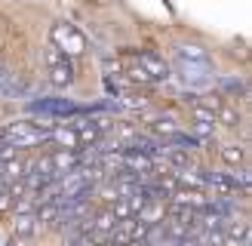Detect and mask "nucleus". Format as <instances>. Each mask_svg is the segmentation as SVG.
Here are the masks:
<instances>
[{
	"instance_id": "20",
	"label": "nucleus",
	"mask_w": 252,
	"mask_h": 246,
	"mask_svg": "<svg viewBox=\"0 0 252 246\" xmlns=\"http://www.w3.org/2000/svg\"><path fill=\"white\" fill-rule=\"evenodd\" d=\"M12 206V194H9V184L6 182H0V213L3 209H9Z\"/></svg>"
},
{
	"instance_id": "6",
	"label": "nucleus",
	"mask_w": 252,
	"mask_h": 246,
	"mask_svg": "<svg viewBox=\"0 0 252 246\" xmlns=\"http://www.w3.org/2000/svg\"><path fill=\"white\" fill-rule=\"evenodd\" d=\"M135 65L142 68L151 80H166V77H169V62H163V56L151 53V49H142V53H138V62H135Z\"/></svg>"
},
{
	"instance_id": "26",
	"label": "nucleus",
	"mask_w": 252,
	"mask_h": 246,
	"mask_svg": "<svg viewBox=\"0 0 252 246\" xmlns=\"http://www.w3.org/2000/svg\"><path fill=\"white\" fill-rule=\"evenodd\" d=\"M126 246H151V243H148V240L142 237V240H129V243H126Z\"/></svg>"
},
{
	"instance_id": "15",
	"label": "nucleus",
	"mask_w": 252,
	"mask_h": 246,
	"mask_svg": "<svg viewBox=\"0 0 252 246\" xmlns=\"http://www.w3.org/2000/svg\"><path fill=\"white\" fill-rule=\"evenodd\" d=\"M59 213H62V206L53 200V203H40V206H37L34 209V215H37V221H40V228L43 225H56V221H59Z\"/></svg>"
},
{
	"instance_id": "1",
	"label": "nucleus",
	"mask_w": 252,
	"mask_h": 246,
	"mask_svg": "<svg viewBox=\"0 0 252 246\" xmlns=\"http://www.w3.org/2000/svg\"><path fill=\"white\" fill-rule=\"evenodd\" d=\"M56 123H34V120H19L12 123V126L3 132V142L12 145L19 151V148H34L49 139V132H53Z\"/></svg>"
},
{
	"instance_id": "27",
	"label": "nucleus",
	"mask_w": 252,
	"mask_h": 246,
	"mask_svg": "<svg viewBox=\"0 0 252 246\" xmlns=\"http://www.w3.org/2000/svg\"><path fill=\"white\" fill-rule=\"evenodd\" d=\"M6 74H9V71H6L3 65H0V80H3V77H6Z\"/></svg>"
},
{
	"instance_id": "8",
	"label": "nucleus",
	"mask_w": 252,
	"mask_h": 246,
	"mask_svg": "<svg viewBox=\"0 0 252 246\" xmlns=\"http://www.w3.org/2000/svg\"><path fill=\"white\" fill-rule=\"evenodd\" d=\"M49 139H53L56 145H62V151H80V139L77 132H74L71 126H53V132H49Z\"/></svg>"
},
{
	"instance_id": "22",
	"label": "nucleus",
	"mask_w": 252,
	"mask_h": 246,
	"mask_svg": "<svg viewBox=\"0 0 252 246\" xmlns=\"http://www.w3.org/2000/svg\"><path fill=\"white\" fill-rule=\"evenodd\" d=\"M129 80H142V83H148L151 77H148V74L138 68V65H132V68H129Z\"/></svg>"
},
{
	"instance_id": "12",
	"label": "nucleus",
	"mask_w": 252,
	"mask_h": 246,
	"mask_svg": "<svg viewBox=\"0 0 252 246\" xmlns=\"http://www.w3.org/2000/svg\"><path fill=\"white\" fill-rule=\"evenodd\" d=\"M172 179L182 184V188H191V191H200V188H206V179L200 176L197 169H179V172H172Z\"/></svg>"
},
{
	"instance_id": "4",
	"label": "nucleus",
	"mask_w": 252,
	"mask_h": 246,
	"mask_svg": "<svg viewBox=\"0 0 252 246\" xmlns=\"http://www.w3.org/2000/svg\"><path fill=\"white\" fill-rule=\"evenodd\" d=\"M46 68H49V83L59 86V90H65V86L74 83V65L65 53H59L56 46L46 49Z\"/></svg>"
},
{
	"instance_id": "18",
	"label": "nucleus",
	"mask_w": 252,
	"mask_h": 246,
	"mask_svg": "<svg viewBox=\"0 0 252 246\" xmlns=\"http://www.w3.org/2000/svg\"><path fill=\"white\" fill-rule=\"evenodd\" d=\"M111 105H114V108H126V111H142L148 102H145L142 95H120L117 102H111Z\"/></svg>"
},
{
	"instance_id": "5",
	"label": "nucleus",
	"mask_w": 252,
	"mask_h": 246,
	"mask_svg": "<svg viewBox=\"0 0 252 246\" xmlns=\"http://www.w3.org/2000/svg\"><path fill=\"white\" fill-rule=\"evenodd\" d=\"M175 74L182 77L185 86H194V90H206V86L212 83V74H216V68L212 65H194V62H175Z\"/></svg>"
},
{
	"instance_id": "24",
	"label": "nucleus",
	"mask_w": 252,
	"mask_h": 246,
	"mask_svg": "<svg viewBox=\"0 0 252 246\" xmlns=\"http://www.w3.org/2000/svg\"><path fill=\"white\" fill-rule=\"evenodd\" d=\"M6 246H31V240H22V237H16V240H9Z\"/></svg>"
},
{
	"instance_id": "23",
	"label": "nucleus",
	"mask_w": 252,
	"mask_h": 246,
	"mask_svg": "<svg viewBox=\"0 0 252 246\" xmlns=\"http://www.w3.org/2000/svg\"><path fill=\"white\" fill-rule=\"evenodd\" d=\"M221 86H224L228 92H243V83H240V80H234V77H231V80H221Z\"/></svg>"
},
{
	"instance_id": "16",
	"label": "nucleus",
	"mask_w": 252,
	"mask_h": 246,
	"mask_svg": "<svg viewBox=\"0 0 252 246\" xmlns=\"http://www.w3.org/2000/svg\"><path fill=\"white\" fill-rule=\"evenodd\" d=\"M0 92H6V95H28L31 86L25 83V80H16L12 74H6V77L0 80Z\"/></svg>"
},
{
	"instance_id": "10",
	"label": "nucleus",
	"mask_w": 252,
	"mask_h": 246,
	"mask_svg": "<svg viewBox=\"0 0 252 246\" xmlns=\"http://www.w3.org/2000/svg\"><path fill=\"white\" fill-rule=\"evenodd\" d=\"M135 218H142V221H145V225H151V228H154V225H160V221H163V218H166V203H157V200H148V203L142 206V213H138Z\"/></svg>"
},
{
	"instance_id": "21",
	"label": "nucleus",
	"mask_w": 252,
	"mask_h": 246,
	"mask_svg": "<svg viewBox=\"0 0 252 246\" xmlns=\"http://www.w3.org/2000/svg\"><path fill=\"white\" fill-rule=\"evenodd\" d=\"M68 246H98V243L90 237V234H80V237H71V240H68Z\"/></svg>"
},
{
	"instance_id": "3",
	"label": "nucleus",
	"mask_w": 252,
	"mask_h": 246,
	"mask_svg": "<svg viewBox=\"0 0 252 246\" xmlns=\"http://www.w3.org/2000/svg\"><path fill=\"white\" fill-rule=\"evenodd\" d=\"M28 108L34 111V114H40L46 120H53V117H77L80 114V108L71 102V98H56V95H49V98H31Z\"/></svg>"
},
{
	"instance_id": "19",
	"label": "nucleus",
	"mask_w": 252,
	"mask_h": 246,
	"mask_svg": "<svg viewBox=\"0 0 252 246\" xmlns=\"http://www.w3.org/2000/svg\"><path fill=\"white\" fill-rule=\"evenodd\" d=\"M154 132H157V135H172V132H179V123H175L172 117H160V120L154 123Z\"/></svg>"
},
{
	"instance_id": "14",
	"label": "nucleus",
	"mask_w": 252,
	"mask_h": 246,
	"mask_svg": "<svg viewBox=\"0 0 252 246\" xmlns=\"http://www.w3.org/2000/svg\"><path fill=\"white\" fill-rule=\"evenodd\" d=\"M216 123H221V126H240V111H237L231 102H221L219 111H216Z\"/></svg>"
},
{
	"instance_id": "2",
	"label": "nucleus",
	"mask_w": 252,
	"mask_h": 246,
	"mask_svg": "<svg viewBox=\"0 0 252 246\" xmlns=\"http://www.w3.org/2000/svg\"><path fill=\"white\" fill-rule=\"evenodd\" d=\"M49 40H53V46L59 49V53H65L68 59L86 53V37L74 28L71 22H56L53 31H49Z\"/></svg>"
},
{
	"instance_id": "11",
	"label": "nucleus",
	"mask_w": 252,
	"mask_h": 246,
	"mask_svg": "<svg viewBox=\"0 0 252 246\" xmlns=\"http://www.w3.org/2000/svg\"><path fill=\"white\" fill-rule=\"evenodd\" d=\"M206 184H212V188H219L221 194H237L240 188H237V182H234V176L231 172H206Z\"/></svg>"
},
{
	"instance_id": "9",
	"label": "nucleus",
	"mask_w": 252,
	"mask_h": 246,
	"mask_svg": "<svg viewBox=\"0 0 252 246\" xmlns=\"http://www.w3.org/2000/svg\"><path fill=\"white\" fill-rule=\"evenodd\" d=\"M37 231H40V221H37L34 213L16 215V221H12V234H16V237H22V240H31Z\"/></svg>"
},
{
	"instance_id": "17",
	"label": "nucleus",
	"mask_w": 252,
	"mask_h": 246,
	"mask_svg": "<svg viewBox=\"0 0 252 246\" xmlns=\"http://www.w3.org/2000/svg\"><path fill=\"white\" fill-rule=\"evenodd\" d=\"M221 160H224V163H228V166H243V160H246V151H243V148L240 145H224L221 148Z\"/></svg>"
},
{
	"instance_id": "7",
	"label": "nucleus",
	"mask_w": 252,
	"mask_h": 246,
	"mask_svg": "<svg viewBox=\"0 0 252 246\" xmlns=\"http://www.w3.org/2000/svg\"><path fill=\"white\" fill-rule=\"evenodd\" d=\"M175 62H194V65H212V56L206 53L203 46H194V43H179L172 53Z\"/></svg>"
},
{
	"instance_id": "13",
	"label": "nucleus",
	"mask_w": 252,
	"mask_h": 246,
	"mask_svg": "<svg viewBox=\"0 0 252 246\" xmlns=\"http://www.w3.org/2000/svg\"><path fill=\"white\" fill-rule=\"evenodd\" d=\"M163 157H166V163L179 172V169H191V154H188V148H169L163 151Z\"/></svg>"
},
{
	"instance_id": "25",
	"label": "nucleus",
	"mask_w": 252,
	"mask_h": 246,
	"mask_svg": "<svg viewBox=\"0 0 252 246\" xmlns=\"http://www.w3.org/2000/svg\"><path fill=\"white\" fill-rule=\"evenodd\" d=\"M9 243V234H6V228H0V246H6Z\"/></svg>"
}]
</instances>
